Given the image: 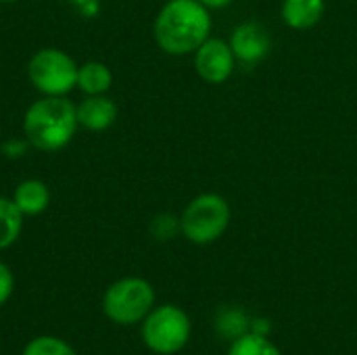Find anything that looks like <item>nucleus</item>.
Returning <instances> with one entry per match:
<instances>
[{"label": "nucleus", "instance_id": "f257e3e1", "mask_svg": "<svg viewBox=\"0 0 357 355\" xmlns=\"http://www.w3.org/2000/svg\"><path fill=\"white\" fill-rule=\"evenodd\" d=\"M153 33L163 52L172 56L190 54L211 33L209 8L199 0H167L155 17Z\"/></svg>", "mask_w": 357, "mask_h": 355}, {"label": "nucleus", "instance_id": "f03ea898", "mask_svg": "<svg viewBox=\"0 0 357 355\" xmlns=\"http://www.w3.org/2000/svg\"><path fill=\"white\" fill-rule=\"evenodd\" d=\"M77 109L67 96H42L23 115L25 140L44 153L65 149L77 132Z\"/></svg>", "mask_w": 357, "mask_h": 355}, {"label": "nucleus", "instance_id": "7ed1b4c3", "mask_svg": "<svg viewBox=\"0 0 357 355\" xmlns=\"http://www.w3.org/2000/svg\"><path fill=\"white\" fill-rule=\"evenodd\" d=\"M228 224V201L215 192H203L186 205L180 218V232L195 245H209L226 232Z\"/></svg>", "mask_w": 357, "mask_h": 355}, {"label": "nucleus", "instance_id": "20e7f679", "mask_svg": "<svg viewBox=\"0 0 357 355\" xmlns=\"http://www.w3.org/2000/svg\"><path fill=\"white\" fill-rule=\"evenodd\" d=\"M79 65L61 48H42L27 63L31 86L44 96H67L77 88Z\"/></svg>", "mask_w": 357, "mask_h": 355}, {"label": "nucleus", "instance_id": "39448f33", "mask_svg": "<svg viewBox=\"0 0 357 355\" xmlns=\"http://www.w3.org/2000/svg\"><path fill=\"white\" fill-rule=\"evenodd\" d=\"M155 305V291L144 278L126 276L113 282L102 297V312L115 324H136Z\"/></svg>", "mask_w": 357, "mask_h": 355}, {"label": "nucleus", "instance_id": "423d86ee", "mask_svg": "<svg viewBox=\"0 0 357 355\" xmlns=\"http://www.w3.org/2000/svg\"><path fill=\"white\" fill-rule=\"evenodd\" d=\"M190 339V320L176 305H159L149 312L142 322L144 345L161 355L182 352Z\"/></svg>", "mask_w": 357, "mask_h": 355}, {"label": "nucleus", "instance_id": "0eeeda50", "mask_svg": "<svg viewBox=\"0 0 357 355\" xmlns=\"http://www.w3.org/2000/svg\"><path fill=\"white\" fill-rule=\"evenodd\" d=\"M236 56L228 42L220 38H207L195 50V69L207 84H224L234 73Z\"/></svg>", "mask_w": 357, "mask_h": 355}, {"label": "nucleus", "instance_id": "6e6552de", "mask_svg": "<svg viewBox=\"0 0 357 355\" xmlns=\"http://www.w3.org/2000/svg\"><path fill=\"white\" fill-rule=\"evenodd\" d=\"M228 44H230L236 61L247 67L261 63L272 48L268 29L257 21H247V23L236 25Z\"/></svg>", "mask_w": 357, "mask_h": 355}, {"label": "nucleus", "instance_id": "1a4fd4ad", "mask_svg": "<svg viewBox=\"0 0 357 355\" xmlns=\"http://www.w3.org/2000/svg\"><path fill=\"white\" fill-rule=\"evenodd\" d=\"M77 109V123L90 132H105L109 130L117 119V105L107 94L86 96Z\"/></svg>", "mask_w": 357, "mask_h": 355}, {"label": "nucleus", "instance_id": "9d476101", "mask_svg": "<svg viewBox=\"0 0 357 355\" xmlns=\"http://www.w3.org/2000/svg\"><path fill=\"white\" fill-rule=\"evenodd\" d=\"M13 201L23 216H40L48 209L50 190H48L46 182L38 180V178H27L17 184V188L13 192Z\"/></svg>", "mask_w": 357, "mask_h": 355}, {"label": "nucleus", "instance_id": "9b49d317", "mask_svg": "<svg viewBox=\"0 0 357 355\" xmlns=\"http://www.w3.org/2000/svg\"><path fill=\"white\" fill-rule=\"evenodd\" d=\"M324 0H284L280 15L291 29H310L324 15Z\"/></svg>", "mask_w": 357, "mask_h": 355}, {"label": "nucleus", "instance_id": "f8f14e48", "mask_svg": "<svg viewBox=\"0 0 357 355\" xmlns=\"http://www.w3.org/2000/svg\"><path fill=\"white\" fill-rule=\"evenodd\" d=\"M113 86V71L100 61H88L77 69V88L86 96L107 94Z\"/></svg>", "mask_w": 357, "mask_h": 355}, {"label": "nucleus", "instance_id": "ddd939ff", "mask_svg": "<svg viewBox=\"0 0 357 355\" xmlns=\"http://www.w3.org/2000/svg\"><path fill=\"white\" fill-rule=\"evenodd\" d=\"M23 213L13 199L0 197V251L15 245L23 228Z\"/></svg>", "mask_w": 357, "mask_h": 355}, {"label": "nucleus", "instance_id": "4468645a", "mask_svg": "<svg viewBox=\"0 0 357 355\" xmlns=\"http://www.w3.org/2000/svg\"><path fill=\"white\" fill-rule=\"evenodd\" d=\"M228 355H282L274 343L259 335H245L230 345Z\"/></svg>", "mask_w": 357, "mask_h": 355}, {"label": "nucleus", "instance_id": "2eb2a0df", "mask_svg": "<svg viewBox=\"0 0 357 355\" xmlns=\"http://www.w3.org/2000/svg\"><path fill=\"white\" fill-rule=\"evenodd\" d=\"M21 355H77L73 347L59 337H36L31 339Z\"/></svg>", "mask_w": 357, "mask_h": 355}, {"label": "nucleus", "instance_id": "dca6fc26", "mask_svg": "<svg viewBox=\"0 0 357 355\" xmlns=\"http://www.w3.org/2000/svg\"><path fill=\"white\" fill-rule=\"evenodd\" d=\"M151 230H153V234L157 239H172L180 230V220H176L169 213L157 216L155 222H153V226H151Z\"/></svg>", "mask_w": 357, "mask_h": 355}, {"label": "nucleus", "instance_id": "f3484780", "mask_svg": "<svg viewBox=\"0 0 357 355\" xmlns=\"http://www.w3.org/2000/svg\"><path fill=\"white\" fill-rule=\"evenodd\" d=\"M13 291H15V276L10 268L0 262V308L10 299Z\"/></svg>", "mask_w": 357, "mask_h": 355}, {"label": "nucleus", "instance_id": "a211bd4d", "mask_svg": "<svg viewBox=\"0 0 357 355\" xmlns=\"http://www.w3.org/2000/svg\"><path fill=\"white\" fill-rule=\"evenodd\" d=\"M199 2H201L203 6H207V8L211 10V8H224V6H228V4H230L232 0H199Z\"/></svg>", "mask_w": 357, "mask_h": 355}, {"label": "nucleus", "instance_id": "6ab92c4d", "mask_svg": "<svg viewBox=\"0 0 357 355\" xmlns=\"http://www.w3.org/2000/svg\"><path fill=\"white\" fill-rule=\"evenodd\" d=\"M0 2H17V0H0Z\"/></svg>", "mask_w": 357, "mask_h": 355}]
</instances>
